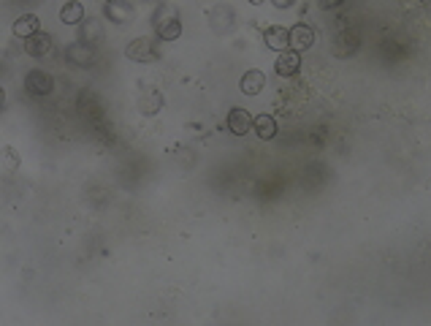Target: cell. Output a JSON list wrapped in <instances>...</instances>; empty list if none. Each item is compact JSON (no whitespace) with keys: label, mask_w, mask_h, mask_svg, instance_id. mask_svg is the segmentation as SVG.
Segmentation results:
<instances>
[{"label":"cell","mask_w":431,"mask_h":326,"mask_svg":"<svg viewBox=\"0 0 431 326\" xmlns=\"http://www.w3.org/2000/svg\"><path fill=\"white\" fill-rule=\"evenodd\" d=\"M3 158H6V174H14L19 166V155L14 147H3Z\"/></svg>","instance_id":"cell-18"},{"label":"cell","mask_w":431,"mask_h":326,"mask_svg":"<svg viewBox=\"0 0 431 326\" xmlns=\"http://www.w3.org/2000/svg\"><path fill=\"white\" fill-rule=\"evenodd\" d=\"M253 131L258 134V139L271 141L277 136V120L271 114H258V117H253Z\"/></svg>","instance_id":"cell-16"},{"label":"cell","mask_w":431,"mask_h":326,"mask_svg":"<svg viewBox=\"0 0 431 326\" xmlns=\"http://www.w3.org/2000/svg\"><path fill=\"white\" fill-rule=\"evenodd\" d=\"M149 3H158V6H160V3H166V0H149Z\"/></svg>","instance_id":"cell-22"},{"label":"cell","mask_w":431,"mask_h":326,"mask_svg":"<svg viewBox=\"0 0 431 326\" xmlns=\"http://www.w3.org/2000/svg\"><path fill=\"white\" fill-rule=\"evenodd\" d=\"M299 71H302V52H296V49L280 52V57L274 63V74L277 77H296Z\"/></svg>","instance_id":"cell-5"},{"label":"cell","mask_w":431,"mask_h":326,"mask_svg":"<svg viewBox=\"0 0 431 326\" xmlns=\"http://www.w3.org/2000/svg\"><path fill=\"white\" fill-rule=\"evenodd\" d=\"M36 33H41V19H39L36 14H22V17H17V22H14V36H17V39H30V36H36Z\"/></svg>","instance_id":"cell-12"},{"label":"cell","mask_w":431,"mask_h":326,"mask_svg":"<svg viewBox=\"0 0 431 326\" xmlns=\"http://www.w3.org/2000/svg\"><path fill=\"white\" fill-rule=\"evenodd\" d=\"M342 3H345V0H317L320 8H339Z\"/></svg>","instance_id":"cell-19"},{"label":"cell","mask_w":431,"mask_h":326,"mask_svg":"<svg viewBox=\"0 0 431 326\" xmlns=\"http://www.w3.org/2000/svg\"><path fill=\"white\" fill-rule=\"evenodd\" d=\"M125 57L133 60V63H152L158 57V52H155L152 39L141 36V39H133L128 47H125Z\"/></svg>","instance_id":"cell-2"},{"label":"cell","mask_w":431,"mask_h":326,"mask_svg":"<svg viewBox=\"0 0 431 326\" xmlns=\"http://www.w3.org/2000/svg\"><path fill=\"white\" fill-rule=\"evenodd\" d=\"M152 28L158 33L160 41H176L182 36V22H179V11L171 3H160L152 14Z\"/></svg>","instance_id":"cell-1"},{"label":"cell","mask_w":431,"mask_h":326,"mask_svg":"<svg viewBox=\"0 0 431 326\" xmlns=\"http://www.w3.org/2000/svg\"><path fill=\"white\" fill-rule=\"evenodd\" d=\"M65 60L71 65H76V68H87V65L95 63V47L82 44V41H74V44L65 47Z\"/></svg>","instance_id":"cell-6"},{"label":"cell","mask_w":431,"mask_h":326,"mask_svg":"<svg viewBox=\"0 0 431 326\" xmlns=\"http://www.w3.org/2000/svg\"><path fill=\"white\" fill-rule=\"evenodd\" d=\"M136 106H138V112H141L144 117H155V114L163 109V95L158 93V90H141Z\"/></svg>","instance_id":"cell-10"},{"label":"cell","mask_w":431,"mask_h":326,"mask_svg":"<svg viewBox=\"0 0 431 326\" xmlns=\"http://www.w3.org/2000/svg\"><path fill=\"white\" fill-rule=\"evenodd\" d=\"M101 39H103V22H98L95 17H87V22L79 25V41L95 47Z\"/></svg>","instance_id":"cell-14"},{"label":"cell","mask_w":431,"mask_h":326,"mask_svg":"<svg viewBox=\"0 0 431 326\" xmlns=\"http://www.w3.org/2000/svg\"><path fill=\"white\" fill-rule=\"evenodd\" d=\"M103 14H106V19L114 22V25H128V22L136 19V8L130 6L128 0H109V3L103 6Z\"/></svg>","instance_id":"cell-3"},{"label":"cell","mask_w":431,"mask_h":326,"mask_svg":"<svg viewBox=\"0 0 431 326\" xmlns=\"http://www.w3.org/2000/svg\"><path fill=\"white\" fill-rule=\"evenodd\" d=\"M228 131L233 134V136H244L247 131H253V114L247 112V109H231L228 112Z\"/></svg>","instance_id":"cell-8"},{"label":"cell","mask_w":431,"mask_h":326,"mask_svg":"<svg viewBox=\"0 0 431 326\" xmlns=\"http://www.w3.org/2000/svg\"><path fill=\"white\" fill-rule=\"evenodd\" d=\"M54 44V39H52V33H36V36H30V39H25V52L30 54V57H43V54H49V49Z\"/></svg>","instance_id":"cell-13"},{"label":"cell","mask_w":431,"mask_h":326,"mask_svg":"<svg viewBox=\"0 0 431 326\" xmlns=\"http://www.w3.org/2000/svg\"><path fill=\"white\" fill-rule=\"evenodd\" d=\"M263 41H266V47L274 49V52H285V49H291V33L282 25H271V28L263 30Z\"/></svg>","instance_id":"cell-9"},{"label":"cell","mask_w":431,"mask_h":326,"mask_svg":"<svg viewBox=\"0 0 431 326\" xmlns=\"http://www.w3.org/2000/svg\"><path fill=\"white\" fill-rule=\"evenodd\" d=\"M263 85H266V77L260 71H247L242 77V93L244 95H258L263 90Z\"/></svg>","instance_id":"cell-17"},{"label":"cell","mask_w":431,"mask_h":326,"mask_svg":"<svg viewBox=\"0 0 431 326\" xmlns=\"http://www.w3.org/2000/svg\"><path fill=\"white\" fill-rule=\"evenodd\" d=\"M288 33H291V47L296 49V52H306V49L315 44V30L309 25H304V22L293 25Z\"/></svg>","instance_id":"cell-11"},{"label":"cell","mask_w":431,"mask_h":326,"mask_svg":"<svg viewBox=\"0 0 431 326\" xmlns=\"http://www.w3.org/2000/svg\"><path fill=\"white\" fill-rule=\"evenodd\" d=\"M233 22H236V14L228 6H222V3H217L215 8L209 11V28L215 33H228L233 28Z\"/></svg>","instance_id":"cell-7"},{"label":"cell","mask_w":431,"mask_h":326,"mask_svg":"<svg viewBox=\"0 0 431 326\" xmlns=\"http://www.w3.org/2000/svg\"><path fill=\"white\" fill-rule=\"evenodd\" d=\"M25 90H28L30 95L43 98V95H49L52 90H54V79H52V74H46V71H41V68H36V71H30V74L25 77Z\"/></svg>","instance_id":"cell-4"},{"label":"cell","mask_w":431,"mask_h":326,"mask_svg":"<svg viewBox=\"0 0 431 326\" xmlns=\"http://www.w3.org/2000/svg\"><path fill=\"white\" fill-rule=\"evenodd\" d=\"M250 3H253V6H260V3H263V0H250Z\"/></svg>","instance_id":"cell-21"},{"label":"cell","mask_w":431,"mask_h":326,"mask_svg":"<svg viewBox=\"0 0 431 326\" xmlns=\"http://www.w3.org/2000/svg\"><path fill=\"white\" fill-rule=\"evenodd\" d=\"M60 22L63 25H82L85 22V6L79 0H68L60 8Z\"/></svg>","instance_id":"cell-15"},{"label":"cell","mask_w":431,"mask_h":326,"mask_svg":"<svg viewBox=\"0 0 431 326\" xmlns=\"http://www.w3.org/2000/svg\"><path fill=\"white\" fill-rule=\"evenodd\" d=\"M277 8H291V6H296V0H271Z\"/></svg>","instance_id":"cell-20"}]
</instances>
